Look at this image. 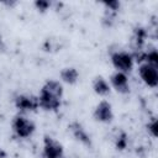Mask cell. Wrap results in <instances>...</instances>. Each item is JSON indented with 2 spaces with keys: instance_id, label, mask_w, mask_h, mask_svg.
I'll list each match as a JSON object with an SVG mask.
<instances>
[{
  "instance_id": "9",
  "label": "cell",
  "mask_w": 158,
  "mask_h": 158,
  "mask_svg": "<svg viewBox=\"0 0 158 158\" xmlns=\"http://www.w3.org/2000/svg\"><path fill=\"white\" fill-rule=\"evenodd\" d=\"M110 86H112L117 93L120 94H128L130 93V83L128 77L126 73L122 72H115L110 77Z\"/></svg>"
},
{
  "instance_id": "19",
  "label": "cell",
  "mask_w": 158,
  "mask_h": 158,
  "mask_svg": "<svg viewBox=\"0 0 158 158\" xmlns=\"http://www.w3.org/2000/svg\"><path fill=\"white\" fill-rule=\"evenodd\" d=\"M102 5H104V9H106V10H112V11H118L120 7H121L120 1H116V0H112V1H104Z\"/></svg>"
},
{
  "instance_id": "12",
  "label": "cell",
  "mask_w": 158,
  "mask_h": 158,
  "mask_svg": "<svg viewBox=\"0 0 158 158\" xmlns=\"http://www.w3.org/2000/svg\"><path fill=\"white\" fill-rule=\"evenodd\" d=\"M41 91H44V93H47V94H49V95H53V96H56V98H59V99L63 98V93H64L63 85H62L58 80H52V79H51V80H47V81L42 85Z\"/></svg>"
},
{
  "instance_id": "10",
  "label": "cell",
  "mask_w": 158,
  "mask_h": 158,
  "mask_svg": "<svg viewBox=\"0 0 158 158\" xmlns=\"http://www.w3.org/2000/svg\"><path fill=\"white\" fill-rule=\"evenodd\" d=\"M37 98H38L40 107L46 110V111H57L62 105V99L56 98L53 95H49V94L41 91V90H40V94L37 95Z\"/></svg>"
},
{
  "instance_id": "16",
  "label": "cell",
  "mask_w": 158,
  "mask_h": 158,
  "mask_svg": "<svg viewBox=\"0 0 158 158\" xmlns=\"http://www.w3.org/2000/svg\"><path fill=\"white\" fill-rule=\"evenodd\" d=\"M62 46L59 44V40H53V38H47L43 43V49L47 52H53V51H60Z\"/></svg>"
},
{
  "instance_id": "20",
  "label": "cell",
  "mask_w": 158,
  "mask_h": 158,
  "mask_svg": "<svg viewBox=\"0 0 158 158\" xmlns=\"http://www.w3.org/2000/svg\"><path fill=\"white\" fill-rule=\"evenodd\" d=\"M5 49H6V44H5L4 40H2V37L0 36V51L1 52H5Z\"/></svg>"
},
{
  "instance_id": "11",
  "label": "cell",
  "mask_w": 158,
  "mask_h": 158,
  "mask_svg": "<svg viewBox=\"0 0 158 158\" xmlns=\"http://www.w3.org/2000/svg\"><path fill=\"white\" fill-rule=\"evenodd\" d=\"M93 90L100 96H107L111 91V86L102 75H96L93 79Z\"/></svg>"
},
{
  "instance_id": "17",
  "label": "cell",
  "mask_w": 158,
  "mask_h": 158,
  "mask_svg": "<svg viewBox=\"0 0 158 158\" xmlns=\"http://www.w3.org/2000/svg\"><path fill=\"white\" fill-rule=\"evenodd\" d=\"M146 130L148 132V135L153 138H156L158 136V125H157V118L156 117H152L147 125H146Z\"/></svg>"
},
{
  "instance_id": "5",
  "label": "cell",
  "mask_w": 158,
  "mask_h": 158,
  "mask_svg": "<svg viewBox=\"0 0 158 158\" xmlns=\"http://www.w3.org/2000/svg\"><path fill=\"white\" fill-rule=\"evenodd\" d=\"M148 37V31L142 27V26H136L132 31V36H131V41H130V44H131V56H136L138 53H141L143 49H144V43H146V40Z\"/></svg>"
},
{
  "instance_id": "8",
  "label": "cell",
  "mask_w": 158,
  "mask_h": 158,
  "mask_svg": "<svg viewBox=\"0 0 158 158\" xmlns=\"http://www.w3.org/2000/svg\"><path fill=\"white\" fill-rule=\"evenodd\" d=\"M68 131L70 132V135L78 141L80 142L83 146L85 147H91L93 146V141L91 137L89 136V133L86 132V130L84 128V126L78 122V121H72L68 125Z\"/></svg>"
},
{
  "instance_id": "15",
  "label": "cell",
  "mask_w": 158,
  "mask_h": 158,
  "mask_svg": "<svg viewBox=\"0 0 158 158\" xmlns=\"http://www.w3.org/2000/svg\"><path fill=\"white\" fill-rule=\"evenodd\" d=\"M117 14H118V11H112V10L104 9V14L101 16V25L105 28L114 27L116 21H117Z\"/></svg>"
},
{
  "instance_id": "3",
  "label": "cell",
  "mask_w": 158,
  "mask_h": 158,
  "mask_svg": "<svg viewBox=\"0 0 158 158\" xmlns=\"http://www.w3.org/2000/svg\"><path fill=\"white\" fill-rule=\"evenodd\" d=\"M14 104L20 114L35 112L40 109L38 98L35 95H28V94H20V95L15 96Z\"/></svg>"
},
{
  "instance_id": "1",
  "label": "cell",
  "mask_w": 158,
  "mask_h": 158,
  "mask_svg": "<svg viewBox=\"0 0 158 158\" xmlns=\"http://www.w3.org/2000/svg\"><path fill=\"white\" fill-rule=\"evenodd\" d=\"M11 128L19 138H28L36 131V125L23 114H17L11 121Z\"/></svg>"
},
{
  "instance_id": "21",
  "label": "cell",
  "mask_w": 158,
  "mask_h": 158,
  "mask_svg": "<svg viewBox=\"0 0 158 158\" xmlns=\"http://www.w3.org/2000/svg\"><path fill=\"white\" fill-rule=\"evenodd\" d=\"M1 153H2V151H1V148H0V154H1Z\"/></svg>"
},
{
  "instance_id": "6",
  "label": "cell",
  "mask_w": 158,
  "mask_h": 158,
  "mask_svg": "<svg viewBox=\"0 0 158 158\" xmlns=\"http://www.w3.org/2000/svg\"><path fill=\"white\" fill-rule=\"evenodd\" d=\"M158 68L149 65L147 63H141L138 67V74L141 80L149 88H156L158 85Z\"/></svg>"
},
{
  "instance_id": "2",
  "label": "cell",
  "mask_w": 158,
  "mask_h": 158,
  "mask_svg": "<svg viewBox=\"0 0 158 158\" xmlns=\"http://www.w3.org/2000/svg\"><path fill=\"white\" fill-rule=\"evenodd\" d=\"M111 63L116 72H122V73H130L133 68V58L130 52L126 51H114L110 54Z\"/></svg>"
},
{
  "instance_id": "13",
  "label": "cell",
  "mask_w": 158,
  "mask_h": 158,
  "mask_svg": "<svg viewBox=\"0 0 158 158\" xmlns=\"http://www.w3.org/2000/svg\"><path fill=\"white\" fill-rule=\"evenodd\" d=\"M59 77L62 79V81H64L65 84L74 85L79 80V72L74 67H65V68H63L60 70Z\"/></svg>"
},
{
  "instance_id": "7",
  "label": "cell",
  "mask_w": 158,
  "mask_h": 158,
  "mask_svg": "<svg viewBox=\"0 0 158 158\" xmlns=\"http://www.w3.org/2000/svg\"><path fill=\"white\" fill-rule=\"evenodd\" d=\"M93 117L95 121L101 123H110L114 118L112 106L107 100H101L94 109Z\"/></svg>"
},
{
  "instance_id": "14",
  "label": "cell",
  "mask_w": 158,
  "mask_h": 158,
  "mask_svg": "<svg viewBox=\"0 0 158 158\" xmlns=\"http://www.w3.org/2000/svg\"><path fill=\"white\" fill-rule=\"evenodd\" d=\"M112 142H114V146L117 151L122 152L127 148L128 146V135L123 131V130H118L116 131V133L112 136Z\"/></svg>"
},
{
  "instance_id": "18",
  "label": "cell",
  "mask_w": 158,
  "mask_h": 158,
  "mask_svg": "<svg viewBox=\"0 0 158 158\" xmlns=\"http://www.w3.org/2000/svg\"><path fill=\"white\" fill-rule=\"evenodd\" d=\"M33 5H35V7H36L40 12H46L47 10L51 9L52 2L48 1V0H36V1L33 2Z\"/></svg>"
},
{
  "instance_id": "22",
  "label": "cell",
  "mask_w": 158,
  "mask_h": 158,
  "mask_svg": "<svg viewBox=\"0 0 158 158\" xmlns=\"http://www.w3.org/2000/svg\"><path fill=\"white\" fill-rule=\"evenodd\" d=\"M63 158H64V157H63Z\"/></svg>"
},
{
  "instance_id": "4",
  "label": "cell",
  "mask_w": 158,
  "mask_h": 158,
  "mask_svg": "<svg viewBox=\"0 0 158 158\" xmlns=\"http://www.w3.org/2000/svg\"><path fill=\"white\" fill-rule=\"evenodd\" d=\"M63 154H64V149L62 143H59L53 137L44 135L42 157L43 158H63Z\"/></svg>"
}]
</instances>
